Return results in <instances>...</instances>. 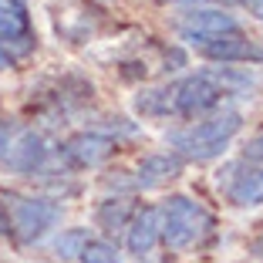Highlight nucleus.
<instances>
[{"label": "nucleus", "instance_id": "1", "mask_svg": "<svg viewBox=\"0 0 263 263\" xmlns=\"http://www.w3.org/2000/svg\"><path fill=\"white\" fill-rule=\"evenodd\" d=\"M250 74L233 68H209L196 71L162 88H148L135 98V111L145 118H199L223 108V101L233 95L250 91Z\"/></svg>", "mask_w": 263, "mask_h": 263}, {"label": "nucleus", "instance_id": "2", "mask_svg": "<svg viewBox=\"0 0 263 263\" xmlns=\"http://www.w3.org/2000/svg\"><path fill=\"white\" fill-rule=\"evenodd\" d=\"M61 219V206L47 196H27V193H0V233L10 236L14 243H31L44 240L47 233Z\"/></svg>", "mask_w": 263, "mask_h": 263}, {"label": "nucleus", "instance_id": "3", "mask_svg": "<svg viewBox=\"0 0 263 263\" xmlns=\"http://www.w3.org/2000/svg\"><path fill=\"white\" fill-rule=\"evenodd\" d=\"M243 128V115L236 108L213 111L202 122L179 128L169 135V152L176 159H189V162H209L216 155L226 152V145L233 142V135Z\"/></svg>", "mask_w": 263, "mask_h": 263}, {"label": "nucleus", "instance_id": "4", "mask_svg": "<svg viewBox=\"0 0 263 263\" xmlns=\"http://www.w3.org/2000/svg\"><path fill=\"white\" fill-rule=\"evenodd\" d=\"M216 230V216L209 213L202 202L189 199V196H172L162 209V240L172 250H189L199 247L213 236Z\"/></svg>", "mask_w": 263, "mask_h": 263}, {"label": "nucleus", "instance_id": "5", "mask_svg": "<svg viewBox=\"0 0 263 263\" xmlns=\"http://www.w3.org/2000/svg\"><path fill=\"white\" fill-rule=\"evenodd\" d=\"M47 155H51V148L41 132H34L31 125L0 122V165L4 169L31 176V172L44 169Z\"/></svg>", "mask_w": 263, "mask_h": 263}, {"label": "nucleus", "instance_id": "6", "mask_svg": "<svg viewBox=\"0 0 263 263\" xmlns=\"http://www.w3.org/2000/svg\"><path fill=\"white\" fill-rule=\"evenodd\" d=\"M34 47H37V34L27 0H0V54L7 61H21Z\"/></svg>", "mask_w": 263, "mask_h": 263}, {"label": "nucleus", "instance_id": "7", "mask_svg": "<svg viewBox=\"0 0 263 263\" xmlns=\"http://www.w3.org/2000/svg\"><path fill=\"white\" fill-rule=\"evenodd\" d=\"M219 182V193L240 209H256L263 206V169L253 162H230L219 169L216 176Z\"/></svg>", "mask_w": 263, "mask_h": 263}, {"label": "nucleus", "instance_id": "8", "mask_svg": "<svg viewBox=\"0 0 263 263\" xmlns=\"http://www.w3.org/2000/svg\"><path fill=\"white\" fill-rule=\"evenodd\" d=\"M240 31V21L226 10L216 7H193L179 17V37L189 41V44H206V41H216L223 34H236Z\"/></svg>", "mask_w": 263, "mask_h": 263}, {"label": "nucleus", "instance_id": "9", "mask_svg": "<svg viewBox=\"0 0 263 263\" xmlns=\"http://www.w3.org/2000/svg\"><path fill=\"white\" fill-rule=\"evenodd\" d=\"M111 148H115L111 135L78 132V135H71V139H64L61 145H58V155H61L71 169H95V165H101L111 155Z\"/></svg>", "mask_w": 263, "mask_h": 263}, {"label": "nucleus", "instance_id": "10", "mask_svg": "<svg viewBox=\"0 0 263 263\" xmlns=\"http://www.w3.org/2000/svg\"><path fill=\"white\" fill-rule=\"evenodd\" d=\"M196 54L216 64H250V61H263V44L236 31V34H223L216 41H206V44H196Z\"/></svg>", "mask_w": 263, "mask_h": 263}, {"label": "nucleus", "instance_id": "11", "mask_svg": "<svg viewBox=\"0 0 263 263\" xmlns=\"http://www.w3.org/2000/svg\"><path fill=\"white\" fill-rule=\"evenodd\" d=\"M162 240V209L145 206L139 209L135 216L128 219V230H125V247L132 256H145L155 250V243Z\"/></svg>", "mask_w": 263, "mask_h": 263}, {"label": "nucleus", "instance_id": "12", "mask_svg": "<svg viewBox=\"0 0 263 263\" xmlns=\"http://www.w3.org/2000/svg\"><path fill=\"white\" fill-rule=\"evenodd\" d=\"M182 172V159H176L172 152H152L139 162V176H135V186L139 189H155L165 186L169 179H176Z\"/></svg>", "mask_w": 263, "mask_h": 263}, {"label": "nucleus", "instance_id": "13", "mask_svg": "<svg viewBox=\"0 0 263 263\" xmlns=\"http://www.w3.org/2000/svg\"><path fill=\"white\" fill-rule=\"evenodd\" d=\"M78 260L81 263H122V253L108 240H88L81 247V253H78Z\"/></svg>", "mask_w": 263, "mask_h": 263}, {"label": "nucleus", "instance_id": "14", "mask_svg": "<svg viewBox=\"0 0 263 263\" xmlns=\"http://www.w3.org/2000/svg\"><path fill=\"white\" fill-rule=\"evenodd\" d=\"M128 216H132V202L128 199H111V202H101L98 209V223L105 226V230H122V226H128Z\"/></svg>", "mask_w": 263, "mask_h": 263}, {"label": "nucleus", "instance_id": "15", "mask_svg": "<svg viewBox=\"0 0 263 263\" xmlns=\"http://www.w3.org/2000/svg\"><path fill=\"white\" fill-rule=\"evenodd\" d=\"M85 243H88V233H85V230H68L64 236H58L54 250H58L61 256H78Z\"/></svg>", "mask_w": 263, "mask_h": 263}, {"label": "nucleus", "instance_id": "16", "mask_svg": "<svg viewBox=\"0 0 263 263\" xmlns=\"http://www.w3.org/2000/svg\"><path fill=\"white\" fill-rule=\"evenodd\" d=\"M243 155H247V162H260V165H263V132H260V135H253V139L247 142Z\"/></svg>", "mask_w": 263, "mask_h": 263}, {"label": "nucleus", "instance_id": "17", "mask_svg": "<svg viewBox=\"0 0 263 263\" xmlns=\"http://www.w3.org/2000/svg\"><path fill=\"white\" fill-rule=\"evenodd\" d=\"M247 10L256 17V21H263V0H247Z\"/></svg>", "mask_w": 263, "mask_h": 263}, {"label": "nucleus", "instance_id": "18", "mask_svg": "<svg viewBox=\"0 0 263 263\" xmlns=\"http://www.w3.org/2000/svg\"><path fill=\"white\" fill-rule=\"evenodd\" d=\"M7 64H10V61H7V58H4V54H0V71H4V68H7Z\"/></svg>", "mask_w": 263, "mask_h": 263}, {"label": "nucleus", "instance_id": "19", "mask_svg": "<svg viewBox=\"0 0 263 263\" xmlns=\"http://www.w3.org/2000/svg\"><path fill=\"white\" fill-rule=\"evenodd\" d=\"M240 4H247V0H240Z\"/></svg>", "mask_w": 263, "mask_h": 263}]
</instances>
